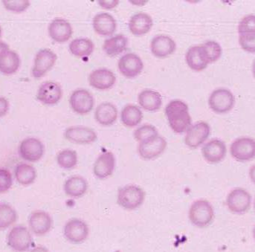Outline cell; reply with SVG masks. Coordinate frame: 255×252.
I'll return each mask as SVG.
<instances>
[{"label": "cell", "mask_w": 255, "mask_h": 252, "mask_svg": "<svg viewBox=\"0 0 255 252\" xmlns=\"http://www.w3.org/2000/svg\"><path fill=\"white\" fill-rule=\"evenodd\" d=\"M235 96L232 92L226 89H218L211 93L208 104L213 111L217 113H226L233 109Z\"/></svg>", "instance_id": "5"}, {"label": "cell", "mask_w": 255, "mask_h": 252, "mask_svg": "<svg viewBox=\"0 0 255 252\" xmlns=\"http://www.w3.org/2000/svg\"><path fill=\"white\" fill-rule=\"evenodd\" d=\"M99 3L103 8L110 10V9L116 7L119 4V1H118V0H108V1L107 0H102V1H99Z\"/></svg>", "instance_id": "42"}, {"label": "cell", "mask_w": 255, "mask_h": 252, "mask_svg": "<svg viewBox=\"0 0 255 252\" xmlns=\"http://www.w3.org/2000/svg\"><path fill=\"white\" fill-rule=\"evenodd\" d=\"M30 252H49V251L44 247H37Z\"/></svg>", "instance_id": "45"}, {"label": "cell", "mask_w": 255, "mask_h": 252, "mask_svg": "<svg viewBox=\"0 0 255 252\" xmlns=\"http://www.w3.org/2000/svg\"><path fill=\"white\" fill-rule=\"evenodd\" d=\"M7 51H9L8 45L0 40V57Z\"/></svg>", "instance_id": "44"}, {"label": "cell", "mask_w": 255, "mask_h": 252, "mask_svg": "<svg viewBox=\"0 0 255 252\" xmlns=\"http://www.w3.org/2000/svg\"><path fill=\"white\" fill-rule=\"evenodd\" d=\"M29 226L33 233L42 236L50 232L52 220L50 215L45 211H35L30 216Z\"/></svg>", "instance_id": "21"}, {"label": "cell", "mask_w": 255, "mask_h": 252, "mask_svg": "<svg viewBox=\"0 0 255 252\" xmlns=\"http://www.w3.org/2000/svg\"><path fill=\"white\" fill-rule=\"evenodd\" d=\"M15 177L20 185L28 186L31 185L37 177V172L31 165L19 164L15 169Z\"/></svg>", "instance_id": "33"}, {"label": "cell", "mask_w": 255, "mask_h": 252, "mask_svg": "<svg viewBox=\"0 0 255 252\" xmlns=\"http://www.w3.org/2000/svg\"><path fill=\"white\" fill-rule=\"evenodd\" d=\"M57 164L62 168L70 170L78 163V155L75 150H64L60 152L57 156Z\"/></svg>", "instance_id": "35"}, {"label": "cell", "mask_w": 255, "mask_h": 252, "mask_svg": "<svg viewBox=\"0 0 255 252\" xmlns=\"http://www.w3.org/2000/svg\"><path fill=\"white\" fill-rule=\"evenodd\" d=\"M7 245L16 252L28 251L32 244V238L28 229L24 226L13 228L7 235Z\"/></svg>", "instance_id": "4"}, {"label": "cell", "mask_w": 255, "mask_h": 252, "mask_svg": "<svg viewBox=\"0 0 255 252\" xmlns=\"http://www.w3.org/2000/svg\"><path fill=\"white\" fill-rule=\"evenodd\" d=\"M3 5L10 11L20 13L26 10L30 5L28 0H3Z\"/></svg>", "instance_id": "38"}, {"label": "cell", "mask_w": 255, "mask_h": 252, "mask_svg": "<svg viewBox=\"0 0 255 252\" xmlns=\"http://www.w3.org/2000/svg\"><path fill=\"white\" fill-rule=\"evenodd\" d=\"M167 141L161 136H156L150 139L140 142L138 153L145 160H151L159 156L165 150Z\"/></svg>", "instance_id": "13"}, {"label": "cell", "mask_w": 255, "mask_h": 252, "mask_svg": "<svg viewBox=\"0 0 255 252\" xmlns=\"http://www.w3.org/2000/svg\"><path fill=\"white\" fill-rule=\"evenodd\" d=\"M69 51L75 57H88L94 50V43L87 38H77L71 42Z\"/></svg>", "instance_id": "32"}, {"label": "cell", "mask_w": 255, "mask_h": 252, "mask_svg": "<svg viewBox=\"0 0 255 252\" xmlns=\"http://www.w3.org/2000/svg\"><path fill=\"white\" fill-rule=\"evenodd\" d=\"M145 198L144 191L135 185H126L118 193L117 202L126 210H135L142 205Z\"/></svg>", "instance_id": "2"}, {"label": "cell", "mask_w": 255, "mask_h": 252, "mask_svg": "<svg viewBox=\"0 0 255 252\" xmlns=\"http://www.w3.org/2000/svg\"><path fill=\"white\" fill-rule=\"evenodd\" d=\"M238 32L240 34L255 33V17L254 15H248L241 21L239 26H238Z\"/></svg>", "instance_id": "39"}, {"label": "cell", "mask_w": 255, "mask_h": 252, "mask_svg": "<svg viewBox=\"0 0 255 252\" xmlns=\"http://www.w3.org/2000/svg\"><path fill=\"white\" fill-rule=\"evenodd\" d=\"M20 66L17 53L9 50L0 57V72L6 75L14 74Z\"/></svg>", "instance_id": "29"}, {"label": "cell", "mask_w": 255, "mask_h": 252, "mask_svg": "<svg viewBox=\"0 0 255 252\" xmlns=\"http://www.w3.org/2000/svg\"><path fill=\"white\" fill-rule=\"evenodd\" d=\"M93 28L99 35L110 36L116 30V21L112 15L107 13H101L93 19Z\"/></svg>", "instance_id": "24"}, {"label": "cell", "mask_w": 255, "mask_h": 252, "mask_svg": "<svg viewBox=\"0 0 255 252\" xmlns=\"http://www.w3.org/2000/svg\"><path fill=\"white\" fill-rule=\"evenodd\" d=\"M116 81L114 73L107 69H96L89 77L90 86L97 90H106L112 88Z\"/></svg>", "instance_id": "17"}, {"label": "cell", "mask_w": 255, "mask_h": 252, "mask_svg": "<svg viewBox=\"0 0 255 252\" xmlns=\"http://www.w3.org/2000/svg\"><path fill=\"white\" fill-rule=\"evenodd\" d=\"M209 134V125L205 122H199L188 129L185 137V144L190 148H197L205 142Z\"/></svg>", "instance_id": "15"}, {"label": "cell", "mask_w": 255, "mask_h": 252, "mask_svg": "<svg viewBox=\"0 0 255 252\" xmlns=\"http://www.w3.org/2000/svg\"><path fill=\"white\" fill-rule=\"evenodd\" d=\"M88 183L81 176H75L69 178L65 182L64 191L66 195L72 198H80L87 192Z\"/></svg>", "instance_id": "26"}, {"label": "cell", "mask_w": 255, "mask_h": 252, "mask_svg": "<svg viewBox=\"0 0 255 252\" xmlns=\"http://www.w3.org/2000/svg\"><path fill=\"white\" fill-rule=\"evenodd\" d=\"M128 43V38L125 35L119 34L106 40L103 45V49L107 55L115 57L126 50Z\"/></svg>", "instance_id": "30"}, {"label": "cell", "mask_w": 255, "mask_h": 252, "mask_svg": "<svg viewBox=\"0 0 255 252\" xmlns=\"http://www.w3.org/2000/svg\"><path fill=\"white\" fill-rule=\"evenodd\" d=\"M203 53L208 63H214L217 61L222 54V48L218 43L215 41L206 42L202 45Z\"/></svg>", "instance_id": "36"}, {"label": "cell", "mask_w": 255, "mask_h": 252, "mask_svg": "<svg viewBox=\"0 0 255 252\" xmlns=\"http://www.w3.org/2000/svg\"><path fill=\"white\" fill-rule=\"evenodd\" d=\"M153 26V19L150 15L138 13L131 17L129 22V31L133 35L142 36L147 34Z\"/></svg>", "instance_id": "23"}, {"label": "cell", "mask_w": 255, "mask_h": 252, "mask_svg": "<svg viewBox=\"0 0 255 252\" xmlns=\"http://www.w3.org/2000/svg\"><path fill=\"white\" fill-rule=\"evenodd\" d=\"M95 117L98 123L104 126H110L117 119V108L111 103H102L96 108Z\"/></svg>", "instance_id": "25"}, {"label": "cell", "mask_w": 255, "mask_h": 252, "mask_svg": "<svg viewBox=\"0 0 255 252\" xmlns=\"http://www.w3.org/2000/svg\"><path fill=\"white\" fill-rule=\"evenodd\" d=\"M143 114L139 108L137 106H126L123 109L121 115L122 123L128 127H134L138 124L141 123L142 120Z\"/></svg>", "instance_id": "31"}, {"label": "cell", "mask_w": 255, "mask_h": 252, "mask_svg": "<svg viewBox=\"0 0 255 252\" xmlns=\"http://www.w3.org/2000/svg\"><path fill=\"white\" fill-rule=\"evenodd\" d=\"M17 214L10 205L0 203V230L7 229L16 222Z\"/></svg>", "instance_id": "34"}, {"label": "cell", "mask_w": 255, "mask_h": 252, "mask_svg": "<svg viewBox=\"0 0 255 252\" xmlns=\"http://www.w3.org/2000/svg\"><path fill=\"white\" fill-rule=\"evenodd\" d=\"M115 166L116 158L113 152H104L95 162L93 167L95 176L100 179H107L113 174Z\"/></svg>", "instance_id": "20"}, {"label": "cell", "mask_w": 255, "mask_h": 252, "mask_svg": "<svg viewBox=\"0 0 255 252\" xmlns=\"http://www.w3.org/2000/svg\"><path fill=\"white\" fill-rule=\"evenodd\" d=\"M240 44L244 50L250 53L255 51V33L240 34Z\"/></svg>", "instance_id": "40"}, {"label": "cell", "mask_w": 255, "mask_h": 252, "mask_svg": "<svg viewBox=\"0 0 255 252\" xmlns=\"http://www.w3.org/2000/svg\"><path fill=\"white\" fill-rule=\"evenodd\" d=\"M165 114L170 127L176 133L185 132L191 126L192 119L188 105L183 101H170L166 107Z\"/></svg>", "instance_id": "1"}, {"label": "cell", "mask_w": 255, "mask_h": 252, "mask_svg": "<svg viewBox=\"0 0 255 252\" xmlns=\"http://www.w3.org/2000/svg\"><path fill=\"white\" fill-rule=\"evenodd\" d=\"M49 34L54 41L57 43L67 42L72 37L73 30L68 21L63 19H56L49 26Z\"/></svg>", "instance_id": "19"}, {"label": "cell", "mask_w": 255, "mask_h": 252, "mask_svg": "<svg viewBox=\"0 0 255 252\" xmlns=\"http://www.w3.org/2000/svg\"><path fill=\"white\" fill-rule=\"evenodd\" d=\"M8 101L6 100L4 98L0 97V117L5 116L8 111Z\"/></svg>", "instance_id": "43"}, {"label": "cell", "mask_w": 255, "mask_h": 252, "mask_svg": "<svg viewBox=\"0 0 255 252\" xmlns=\"http://www.w3.org/2000/svg\"><path fill=\"white\" fill-rule=\"evenodd\" d=\"M12 185V177L10 172L5 169H0V194L6 192Z\"/></svg>", "instance_id": "41"}, {"label": "cell", "mask_w": 255, "mask_h": 252, "mask_svg": "<svg viewBox=\"0 0 255 252\" xmlns=\"http://www.w3.org/2000/svg\"><path fill=\"white\" fill-rule=\"evenodd\" d=\"M69 104L75 113L85 115L92 111L95 101L90 92L86 90H77L71 95Z\"/></svg>", "instance_id": "10"}, {"label": "cell", "mask_w": 255, "mask_h": 252, "mask_svg": "<svg viewBox=\"0 0 255 252\" xmlns=\"http://www.w3.org/2000/svg\"><path fill=\"white\" fill-rule=\"evenodd\" d=\"M44 145L40 140L34 138L24 139L19 147V153L25 161H38L44 154Z\"/></svg>", "instance_id": "9"}, {"label": "cell", "mask_w": 255, "mask_h": 252, "mask_svg": "<svg viewBox=\"0 0 255 252\" xmlns=\"http://www.w3.org/2000/svg\"><path fill=\"white\" fill-rule=\"evenodd\" d=\"M228 208L234 214H243L252 205V196L242 188H236L229 193L226 200Z\"/></svg>", "instance_id": "6"}, {"label": "cell", "mask_w": 255, "mask_h": 252, "mask_svg": "<svg viewBox=\"0 0 255 252\" xmlns=\"http://www.w3.org/2000/svg\"><path fill=\"white\" fill-rule=\"evenodd\" d=\"M138 103L144 110L155 112L161 108L162 98L160 93L153 90H144L138 96Z\"/></svg>", "instance_id": "28"}, {"label": "cell", "mask_w": 255, "mask_h": 252, "mask_svg": "<svg viewBox=\"0 0 255 252\" xmlns=\"http://www.w3.org/2000/svg\"><path fill=\"white\" fill-rule=\"evenodd\" d=\"M63 96L61 87L57 83L46 81L41 84L37 91V99L46 105L57 104Z\"/></svg>", "instance_id": "16"}, {"label": "cell", "mask_w": 255, "mask_h": 252, "mask_svg": "<svg viewBox=\"0 0 255 252\" xmlns=\"http://www.w3.org/2000/svg\"><path fill=\"white\" fill-rule=\"evenodd\" d=\"M231 154L239 161H247L254 158L255 142L250 138H241L235 140L231 146Z\"/></svg>", "instance_id": "11"}, {"label": "cell", "mask_w": 255, "mask_h": 252, "mask_svg": "<svg viewBox=\"0 0 255 252\" xmlns=\"http://www.w3.org/2000/svg\"><path fill=\"white\" fill-rule=\"evenodd\" d=\"M57 59V54L50 49H43L39 51L34 59L32 69L33 77L40 78L44 76L54 66Z\"/></svg>", "instance_id": "8"}, {"label": "cell", "mask_w": 255, "mask_h": 252, "mask_svg": "<svg viewBox=\"0 0 255 252\" xmlns=\"http://www.w3.org/2000/svg\"><path fill=\"white\" fill-rule=\"evenodd\" d=\"M133 135L134 138L136 141L141 142V141L158 136V131L155 129V126H152V125H144V126L135 129Z\"/></svg>", "instance_id": "37"}, {"label": "cell", "mask_w": 255, "mask_h": 252, "mask_svg": "<svg viewBox=\"0 0 255 252\" xmlns=\"http://www.w3.org/2000/svg\"><path fill=\"white\" fill-rule=\"evenodd\" d=\"M1 26H0V38H1Z\"/></svg>", "instance_id": "46"}, {"label": "cell", "mask_w": 255, "mask_h": 252, "mask_svg": "<svg viewBox=\"0 0 255 252\" xmlns=\"http://www.w3.org/2000/svg\"><path fill=\"white\" fill-rule=\"evenodd\" d=\"M174 40L168 36L158 35L154 37L151 43V51L155 57L164 58L171 55L176 50Z\"/></svg>", "instance_id": "22"}, {"label": "cell", "mask_w": 255, "mask_h": 252, "mask_svg": "<svg viewBox=\"0 0 255 252\" xmlns=\"http://www.w3.org/2000/svg\"><path fill=\"white\" fill-rule=\"evenodd\" d=\"M214 216V209L206 200H197L190 208V220L197 227L205 228L209 226L212 223Z\"/></svg>", "instance_id": "3"}, {"label": "cell", "mask_w": 255, "mask_h": 252, "mask_svg": "<svg viewBox=\"0 0 255 252\" xmlns=\"http://www.w3.org/2000/svg\"><path fill=\"white\" fill-rule=\"evenodd\" d=\"M65 138L72 143L89 144L97 139V134L93 129L85 126H71L65 131Z\"/></svg>", "instance_id": "14"}, {"label": "cell", "mask_w": 255, "mask_h": 252, "mask_svg": "<svg viewBox=\"0 0 255 252\" xmlns=\"http://www.w3.org/2000/svg\"><path fill=\"white\" fill-rule=\"evenodd\" d=\"M143 69L144 63L136 54L128 53L119 60V71L126 78H132L138 76Z\"/></svg>", "instance_id": "12"}, {"label": "cell", "mask_w": 255, "mask_h": 252, "mask_svg": "<svg viewBox=\"0 0 255 252\" xmlns=\"http://www.w3.org/2000/svg\"><path fill=\"white\" fill-rule=\"evenodd\" d=\"M187 63L191 69L197 72L204 70L209 64L208 60L205 58L204 53L201 46H193L187 51Z\"/></svg>", "instance_id": "27"}, {"label": "cell", "mask_w": 255, "mask_h": 252, "mask_svg": "<svg viewBox=\"0 0 255 252\" xmlns=\"http://www.w3.org/2000/svg\"><path fill=\"white\" fill-rule=\"evenodd\" d=\"M87 223L79 219L69 220L64 228V235L68 241L74 244H82L89 235Z\"/></svg>", "instance_id": "7"}, {"label": "cell", "mask_w": 255, "mask_h": 252, "mask_svg": "<svg viewBox=\"0 0 255 252\" xmlns=\"http://www.w3.org/2000/svg\"><path fill=\"white\" fill-rule=\"evenodd\" d=\"M203 157L208 162L217 164L224 159L227 152L226 144L221 140L213 139L202 149Z\"/></svg>", "instance_id": "18"}]
</instances>
